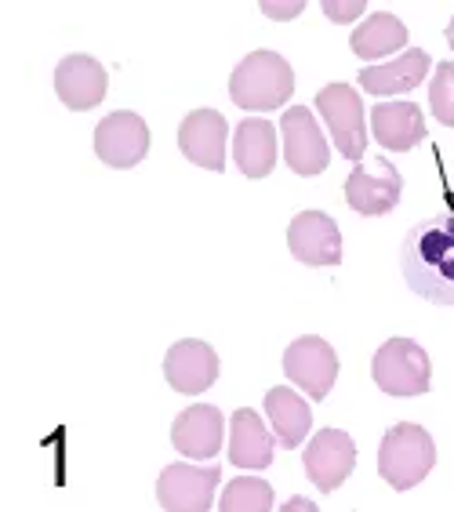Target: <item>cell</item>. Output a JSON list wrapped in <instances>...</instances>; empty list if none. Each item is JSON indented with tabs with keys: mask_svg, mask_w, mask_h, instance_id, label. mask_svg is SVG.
I'll return each instance as SVG.
<instances>
[{
	"mask_svg": "<svg viewBox=\"0 0 454 512\" xmlns=\"http://www.w3.org/2000/svg\"><path fill=\"white\" fill-rule=\"evenodd\" d=\"M407 287L433 306H454V215L418 222L400 247Z\"/></svg>",
	"mask_w": 454,
	"mask_h": 512,
	"instance_id": "obj_1",
	"label": "cell"
},
{
	"mask_svg": "<svg viewBox=\"0 0 454 512\" xmlns=\"http://www.w3.org/2000/svg\"><path fill=\"white\" fill-rule=\"evenodd\" d=\"M295 91V69L277 51H251L229 77V99L247 113L280 109Z\"/></svg>",
	"mask_w": 454,
	"mask_h": 512,
	"instance_id": "obj_2",
	"label": "cell"
},
{
	"mask_svg": "<svg viewBox=\"0 0 454 512\" xmlns=\"http://www.w3.org/2000/svg\"><path fill=\"white\" fill-rule=\"evenodd\" d=\"M436 465V444L433 436L425 433L422 425L400 422L385 433L382 447H378V473L393 491H411L425 476L433 473Z\"/></svg>",
	"mask_w": 454,
	"mask_h": 512,
	"instance_id": "obj_3",
	"label": "cell"
},
{
	"mask_svg": "<svg viewBox=\"0 0 454 512\" xmlns=\"http://www.w3.org/2000/svg\"><path fill=\"white\" fill-rule=\"evenodd\" d=\"M371 378L389 396H422L433 385V364L415 338H389L371 360Z\"/></svg>",
	"mask_w": 454,
	"mask_h": 512,
	"instance_id": "obj_4",
	"label": "cell"
},
{
	"mask_svg": "<svg viewBox=\"0 0 454 512\" xmlns=\"http://www.w3.org/2000/svg\"><path fill=\"white\" fill-rule=\"evenodd\" d=\"M316 109L327 120V131L335 138L338 153L353 164H360L367 149V131H364V102L356 95L353 84H327L316 91Z\"/></svg>",
	"mask_w": 454,
	"mask_h": 512,
	"instance_id": "obj_5",
	"label": "cell"
},
{
	"mask_svg": "<svg viewBox=\"0 0 454 512\" xmlns=\"http://www.w3.org/2000/svg\"><path fill=\"white\" fill-rule=\"evenodd\" d=\"M284 375L309 400H327L338 378V353L320 335H302L284 349Z\"/></svg>",
	"mask_w": 454,
	"mask_h": 512,
	"instance_id": "obj_6",
	"label": "cell"
},
{
	"mask_svg": "<svg viewBox=\"0 0 454 512\" xmlns=\"http://www.w3.org/2000/svg\"><path fill=\"white\" fill-rule=\"evenodd\" d=\"M218 480V465H168L157 480V502L168 512H208Z\"/></svg>",
	"mask_w": 454,
	"mask_h": 512,
	"instance_id": "obj_7",
	"label": "cell"
},
{
	"mask_svg": "<svg viewBox=\"0 0 454 512\" xmlns=\"http://www.w3.org/2000/svg\"><path fill=\"white\" fill-rule=\"evenodd\" d=\"M95 153L109 168H135L149 153V128L146 120L131 109H117L99 120L95 128Z\"/></svg>",
	"mask_w": 454,
	"mask_h": 512,
	"instance_id": "obj_8",
	"label": "cell"
},
{
	"mask_svg": "<svg viewBox=\"0 0 454 512\" xmlns=\"http://www.w3.org/2000/svg\"><path fill=\"white\" fill-rule=\"evenodd\" d=\"M280 131H284V157L287 168L302 178H313L320 171H327V160H331V149H327V138L316 124V117L306 106H291L280 117Z\"/></svg>",
	"mask_w": 454,
	"mask_h": 512,
	"instance_id": "obj_9",
	"label": "cell"
},
{
	"mask_svg": "<svg viewBox=\"0 0 454 512\" xmlns=\"http://www.w3.org/2000/svg\"><path fill=\"white\" fill-rule=\"evenodd\" d=\"M400 193H404V178L389 160H375L367 168L349 171L346 178V204L364 218L389 215L400 204Z\"/></svg>",
	"mask_w": 454,
	"mask_h": 512,
	"instance_id": "obj_10",
	"label": "cell"
},
{
	"mask_svg": "<svg viewBox=\"0 0 454 512\" xmlns=\"http://www.w3.org/2000/svg\"><path fill=\"white\" fill-rule=\"evenodd\" d=\"M306 476L316 491H338L356 469V444L342 429H320L306 447Z\"/></svg>",
	"mask_w": 454,
	"mask_h": 512,
	"instance_id": "obj_11",
	"label": "cell"
},
{
	"mask_svg": "<svg viewBox=\"0 0 454 512\" xmlns=\"http://www.w3.org/2000/svg\"><path fill=\"white\" fill-rule=\"evenodd\" d=\"M287 247L302 266H338L342 262V233L324 211H302L287 226Z\"/></svg>",
	"mask_w": 454,
	"mask_h": 512,
	"instance_id": "obj_12",
	"label": "cell"
},
{
	"mask_svg": "<svg viewBox=\"0 0 454 512\" xmlns=\"http://www.w3.org/2000/svg\"><path fill=\"white\" fill-rule=\"evenodd\" d=\"M226 135L229 124L215 109H193L178 128V149L189 164L208 171H226Z\"/></svg>",
	"mask_w": 454,
	"mask_h": 512,
	"instance_id": "obj_13",
	"label": "cell"
},
{
	"mask_svg": "<svg viewBox=\"0 0 454 512\" xmlns=\"http://www.w3.org/2000/svg\"><path fill=\"white\" fill-rule=\"evenodd\" d=\"M164 378L175 393L200 396L218 378V353L200 338H182L164 356Z\"/></svg>",
	"mask_w": 454,
	"mask_h": 512,
	"instance_id": "obj_14",
	"label": "cell"
},
{
	"mask_svg": "<svg viewBox=\"0 0 454 512\" xmlns=\"http://www.w3.org/2000/svg\"><path fill=\"white\" fill-rule=\"evenodd\" d=\"M222 433H226L222 411L211 404H193L171 425V444H175L178 454H186L193 462H211L222 447Z\"/></svg>",
	"mask_w": 454,
	"mask_h": 512,
	"instance_id": "obj_15",
	"label": "cell"
},
{
	"mask_svg": "<svg viewBox=\"0 0 454 512\" xmlns=\"http://www.w3.org/2000/svg\"><path fill=\"white\" fill-rule=\"evenodd\" d=\"M106 88H109L106 69H102L99 59H91V55H66L55 66V91H59V99L73 113L99 106L106 99Z\"/></svg>",
	"mask_w": 454,
	"mask_h": 512,
	"instance_id": "obj_16",
	"label": "cell"
},
{
	"mask_svg": "<svg viewBox=\"0 0 454 512\" xmlns=\"http://www.w3.org/2000/svg\"><path fill=\"white\" fill-rule=\"evenodd\" d=\"M371 131L389 153H407L425 138V117L415 102H378L371 109Z\"/></svg>",
	"mask_w": 454,
	"mask_h": 512,
	"instance_id": "obj_17",
	"label": "cell"
},
{
	"mask_svg": "<svg viewBox=\"0 0 454 512\" xmlns=\"http://www.w3.org/2000/svg\"><path fill=\"white\" fill-rule=\"evenodd\" d=\"M233 160L247 178H266L277 164V128L262 117H247L233 135Z\"/></svg>",
	"mask_w": 454,
	"mask_h": 512,
	"instance_id": "obj_18",
	"label": "cell"
},
{
	"mask_svg": "<svg viewBox=\"0 0 454 512\" xmlns=\"http://www.w3.org/2000/svg\"><path fill=\"white\" fill-rule=\"evenodd\" d=\"M429 73V55L422 48H407L400 59L382 62V66H367L360 69V88L367 95H404V91L418 88Z\"/></svg>",
	"mask_w": 454,
	"mask_h": 512,
	"instance_id": "obj_19",
	"label": "cell"
},
{
	"mask_svg": "<svg viewBox=\"0 0 454 512\" xmlns=\"http://www.w3.org/2000/svg\"><path fill=\"white\" fill-rule=\"evenodd\" d=\"M266 414H269V425H273L277 444L287 447V451H295L309 436V429H313V411H309V404L295 389H287V385H273L266 393Z\"/></svg>",
	"mask_w": 454,
	"mask_h": 512,
	"instance_id": "obj_20",
	"label": "cell"
},
{
	"mask_svg": "<svg viewBox=\"0 0 454 512\" xmlns=\"http://www.w3.org/2000/svg\"><path fill=\"white\" fill-rule=\"evenodd\" d=\"M273 444H277V436H269V429L251 407H240L233 414V433H229V462L233 465L266 469L273 465Z\"/></svg>",
	"mask_w": 454,
	"mask_h": 512,
	"instance_id": "obj_21",
	"label": "cell"
},
{
	"mask_svg": "<svg viewBox=\"0 0 454 512\" xmlns=\"http://www.w3.org/2000/svg\"><path fill=\"white\" fill-rule=\"evenodd\" d=\"M349 44H353L356 59H385V55H393V51H400L407 44V26L389 11H378V15H371V19L356 26Z\"/></svg>",
	"mask_w": 454,
	"mask_h": 512,
	"instance_id": "obj_22",
	"label": "cell"
},
{
	"mask_svg": "<svg viewBox=\"0 0 454 512\" xmlns=\"http://www.w3.org/2000/svg\"><path fill=\"white\" fill-rule=\"evenodd\" d=\"M222 512H269L273 509V487L258 476H240L222 491Z\"/></svg>",
	"mask_w": 454,
	"mask_h": 512,
	"instance_id": "obj_23",
	"label": "cell"
},
{
	"mask_svg": "<svg viewBox=\"0 0 454 512\" xmlns=\"http://www.w3.org/2000/svg\"><path fill=\"white\" fill-rule=\"evenodd\" d=\"M429 106H433L436 120L454 128V62H440L436 77L429 84Z\"/></svg>",
	"mask_w": 454,
	"mask_h": 512,
	"instance_id": "obj_24",
	"label": "cell"
},
{
	"mask_svg": "<svg viewBox=\"0 0 454 512\" xmlns=\"http://www.w3.org/2000/svg\"><path fill=\"white\" fill-rule=\"evenodd\" d=\"M364 8V0H346V4L342 0H324V15L335 22H353L356 15H364Z\"/></svg>",
	"mask_w": 454,
	"mask_h": 512,
	"instance_id": "obj_25",
	"label": "cell"
},
{
	"mask_svg": "<svg viewBox=\"0 0 454 512\" xmlns=\"http://www.w3.org/2000/svg\"><path fill=\"white\" fill-rule=\"evenodd\" d=\"M302 11H306L302 0H295V4H262V15H269V19H295Z\"/></svg>",
	"mask_w": 454,
	"mask_h": 512,
	"instance_id": "obj_26",
	"label": "cell"
},
{
	"mask_svg": "<svg viewBox=\"0 0 454 512\" xmlns=\"http://www.w3.org/2000/svg\"><path fill=\"white\" fill-rule=\"evenodd\" d=\"M284 509H287V512H291V509H313V505H309V502H298V498H295V502H287Z\"/></svg>",
	"mask_w": 454,
	"mask_h": 512,
	"instance_id": "obj_27",
	"label": "cell"
},
{
	"mask_svg": "<svg viewBox=\"0 0 454 512\" xmlns=\"http://www.w3.org/2000/svg\"><path fill=\"white\" fill-rule=\"evenodd\" d=\"M447 44H451V51H454V19H451V26H447Z\"/></svg>",
	"mask_w": 454,
	"mask_h": 512,
	"instance_id": "obj_28",
	"label": "cell"
}]
</instances>
